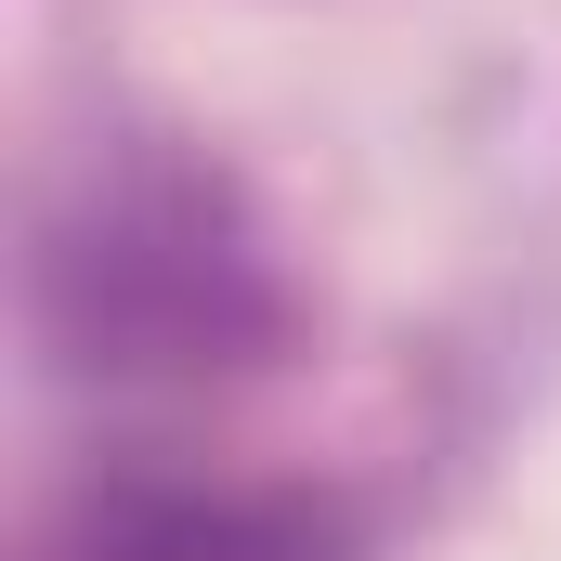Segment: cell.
Wrapping results in <instances>:
<instances>
[{"mask_svg":"<svg viewBox=\"0 0 561 561\" xmlns=\"http://www.w3.org/2000/svg\"><path fill=\"white\" fill-rule=\"evenodd\" d=\"M39 561H353V523L300 483H196V470H105L66 496Z\"/></svg>","mask_w":561,"mask_h":561,"instance_id":"obj_2","label":"cell"},{"mask_svg":"<svg viewBox=\"0 0 561 561\" xmlns=\"http://www.w3.org/2000/svg\"><path fill=\"white\" fill-rule=\"evenodd\" d=\"M39 313L92 379H196L275 327V287L249 275V249L209 222L196 183H131V196L92 183V209L39 262Z\"/></svg>","mask_w":561,"mask_h":561,"instance_id":"obj_1","label":"cell"}]
</instances>
